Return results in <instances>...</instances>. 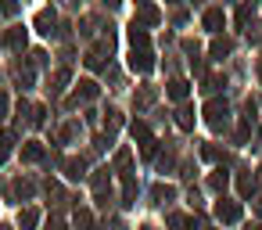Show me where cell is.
I'll list each match as a JSON object with an SVG mask.
<instances>
[{
    "label": "cell",
    "mask_w": 262,
    "mask_h": 230,
    "mask_svg": "<svg viewBox=\"0 0 262 230\" xmlns=\"http://www.w3.org/2000/svg\"><path fill=\"white\" fill-rule=\"evenodd\" d=\"M172 198H176V187H169V183H158V187H155V201L165 205V201H172Z\"/></svg>",
    "instance_id": "obj_21"
},
{
    "label": "cell",
    "mask_w": 262,
    "mask_h": 230,
    "mask_svg": "<svg viewBox=\"0 0 262 230\" xmlns=\"http://www.w3.org/2000/svg\"><path fill=\"white\" fill-rule=\"evenodd\" d=\"M129 69H133V72H151V69H155V54H151L147 47H133V51H129Z\"/></svg>",
    "instance_id": "obj_1"
},
{
    "label": "cell",
    "mask_w": 262,
    "mask_h": 230,
    "mask_svg": "<svg viewBox=\"0 0 262 230\" xmlns=\"http://www.w3.org/2000/svg\"><path fill=\"white\" fill-rule=\"evenodd\" d=\"M8 47H15V51H22V47H26V29H22V26L8 29Z\"/></svg>",
    "instance_id": "obj_16"
},
{
    "label": "cell",
    "mask_w": 262,
    "mask_h": 230,
    "mask_svg": "<svg viewBox=\"0 0 262 230\" xmlns=\"http://www.w3.org/2000/svg\"><path fill=\"white\" fill-rule=\"evenodd\" d=\"M129 133H133V140H140V148H144V144H151V130H147V122H140V119H137V122L129 126Z\"/></svg>",
    "instance_id": "obj_15"
},
{
    "label": "cell",
    "mask_w": 262,
    "mask_h": 230,
    "mask_svg": "<svg viewBox=\"0 0 262 230\" xmlns=\"http://www.w3.org/2000/svg\"><path fill=\"white\" fill-rule=\"evenodd\" d=\"M22 162H43V144H36V140L22 144Z\"/></svg>",
    "instance_id": "obj_10"
},
{
    "label": "cell",
    "mask_w": 262,
    "mask_h": 230,
    "mask_svg": "<svg viewBox=\"0 0 262 230\" xmlns=\"http://www.w3.org/2000/svg\"><path fill=\"white\" fill-rule=\"evenodd\" d=\"M176 122H180V130H194V104H180Z\"/></svg>",
    "instance_id": "obj_13"
},
{
    "label": "cell",
    "mask_w": 262,
    "mask_h": 230,
    "mask_svg": "<svg viewBox=\"0 0 262 230\" xmlns=\"http://www.w3.org/2000/svg\"><path fill=\"white\" fill-rule=\"evenodd\" d=\"M0 230H11V226H0Z\"/></svg>",
    "instance_id": "obj_34"
},
{
    "label": "cell",
    "mask_w": 262,
    "mask_h": 230,
    "mask_svg": "<svg viewBox=\"0 0 262 230\" xmlns=\"http://www.w3.org/2000/svg\"><path fill=\"white\" fill-rule=\"evenodd\" d=\"M69 76H72V72H69V69H58V72H54V79H51V87H47V90H51V94H61V90H65V83H69Z\"/></svg>",
    "instance_id": "obj_17"
},
{
    "label": "cell",
    "mask_w": 262,
    "mask_h": 230,
    "mask_svg": "<svg viewBox=\"0 0 262 230\" xmlns=\"http://www.w3.org/2000/svg\"><path fill=\"white\" fill-rule=\"evenodd\" d=\"M76 230H94V212L90 208H79L76 212Z\"/></svg>",
    "instance_id": "obj_19"
},
{
    "label": "cell",
    "mask_w": 262,
    "mask_h": 230,
    "mask_svg": "<svg viewBox=\"0 0 262 230\" xmlns=\"http://www.w3.org/2000/svg\"><path fill=\"white\" fill-rule=\"evenodd\" d=\"M226 183H230V176H226L223 169H215V173L208 176V187H212V191H226Z\"/></svg>",
    "instance_id": "obj_20"
},
{
    "label": "cell",
    "mask_w": 262,
    "mask_h": 230,
    "mask_svg": "<svg viewBox=\"0 0 262 230\" xmlns=\"http://www.w3.org/2000/svg\"><path fill=\"white\" fill-rule=\"evenodd\" d=\"M119 126H122V115H119L115 108H108V112H104V130H108V137H112Z\"/></svg>",
    "instance_id": "obj_18"
},
{
    "label": "cell",
    "mask_w": 262,
    "mask_h": 230,
    "mask_svg": "<svg viewBox=\"0 0 262 230\" xmlns=\"http://www.w3.org/2000/svg\"><path fill=\"white\" fill-rule=\"evenodd\" d=\"M215 219H223V223H237V219H241V201L219 198V201H215Z\"/></svg>",
    "instance_id": "obj_3"
},
{
    "label": "cell",
    "mask_w": 262,
    "mask_h": 230,
    "mask_svg": "<svg viewBox=\"0 0 262 230\" xmlns=\"http://www.w3.org/2000/svg\"><path fill=\"white\" fill-rule=\"evenodd\" d=\"M223 26H226V15H223L219 8H208V11H205V29H208V33H219Z\"/></svg>",
    "instance_id": "obj_8"
},
{
    "label": "cell",
    "mask_w": 262,
    "mask_h": 230,
    "mask_svg": "<svg viewBox=\"0 0 262 230\" xmlns=\"http://www.w3.org/2000/svg\"><path fill=\"white\" fill-rule=\"evenodd\" d=\"M165 94H169L172 101H180V104H187V94H190V83H187V79H169V87H165Z\"/></svg>",
    "instance_id": "obj_5"
},
{
    "label": "cell",
    "mask_w": 262,
    "mask_h": 230,
    "mask_svg": "<svg viewBox=\"0 0 262 230\" xmlns=\"http://www.w3.org/2000/svg\"><path fill=\"white\" fill-rule=\"evenodd\" d=\"M230 51H233V44H230L226 36H215V40H212V47H208V54H212L215 61H223V58H226Z\"/></svg>",
    "instance_id": "obj_9"
},
{
    "label": "cell",
    "mask_w": 262,
    "mask_h": 230,
    "mask_svg": "<svg viewBox=\"0 0 262 230\" xmlns=\"http://www.w3.org/2000/svg\"><path fill=\"white\" fill-rule=\"evenodd\" d=\"M258 180H262V169H258Z\"/></svg>",
    "instance_id": "obj_35"
},
{
    "label": "cell",
    "mask_w": 262,
    "mask_h": 230,
    "mask_svg": "<svg viewBox=\"0 0 262 230\" xmlns=\"http://www.w3.org/2000/svg\"><path fill=\"white\" fill-rule=\"evenodd\" d=\"M190 4H201V0H190Z\"/></svg>",
    "instance_id": "obj_33"
},
{
    "label": "cell",
    "mask_w": 262,
    "mask_h": 230,
    "mask_svg": "<svg viewBox=\"0 0 262 230\" xmlns=\"http://www.w3.org/2000/svg\"><path fill=\"white\" fill-rule=\"evenodd\" d=\"M122 205H137V183L126 180V191H122Z\"/></svg>",
    "instance_id": "obj_25"
},
{
    "label": "cell",
    "mask_w": 262,
    "mask_h": 230,
    "mask_svg": "<svg viewBox=\"0 0 262 230\" xmlns=\"http://www.w3.org/2000/svg\"><path fill=\"white\" fill-rule=\"evenodd\" d=\"M11 144H15V133H8V130H0V148H4V151H8Z\"/></svg>",
    "instance_id": "obj_28"
},
{
    "label": "cell",
    "mask_w": 262,
    "mask_h": 230,
    "mask_svg": "<svg viewBox=\"0 0 262 230\" xmlns=\"http://www.w3.org/2000/svg\"><path fill=\"white\" fill-rule=\"evenodd\" d=\"M65 176H69V180H83V176H86V162H83V158H69V162H65Z\"/></svg>",
    "instance_id": "obj_11"
},
{
    "label": "cell",
    "mask_w": 262,
    "mask_h": 230,
    "mask_svg": "<svg viewBox=\"0 0 262 230\" xmlns=\"http://www.w3.org/2000/svg\"><path fill=\"white\" fill-rule=\"evenodd\" d=\"M15 194H18V198H29V194H33V183L18 180V183H15Z\"/></svg>",
    "instance_id": "obj_27"
},
{
    "label": "cell",
    "mask_w": 262,
    "mask_h": 230,
    "mask_svg": "<svg viewBox=\"0 0 262 230\" xmlns=\"http://www.w3.org/2000/svg\"><path fill=\"white\" fill-rule=\"evenodd\" d=\"M8 115V94H0V119Z\"/></svg>",
    "instance_id": "obj_29"
},
{
    "label": "cell",
    "mask_w": 262,
    "mask_h": 230,
    "mask_svg": "<svg viewBox=\"0 0 262 230\" xmlns=\"http://www.w3.org/2000/svg\"><path fill=\"white\" fill-rule=\"evenodd\" d=\"M122 4V0H104V8H119Z\"/></svg>",
    "instance_id": "obj_30"
},
{
    "label": "cell",
    "mask_w": 262,
    "mask_h": 230,
    "mask_svg": "<svg viewBox=\"0 0 262 230\" xmlns=\"http://www.w3.org/2000/svg\"><path fill=\"white\" fill-rule=\"evenodd\" d=\"M36 223H40V212L36 208H22L18 212V230H36Z\"/></svg>",
    "instance_id": "obj_12"
},
{
    "label": "cell",
    "mask_w": 262,
    "mask_h": 230,
    "mask_svg": "<svg viewBox=\"0 0 262 230\" xmlns=\"http://www.w3.org/2000/svg\"><path fill=\"white\" fill-rule=\"evenodd\" d=\"M18 15V0H0V18H11Z\"/></svg>",
    "instance_id": "obj_22"
},
{
    "label": "cell",
    "mask_w": 262,
    "mask_h": 230,
    "mask_svg": "<svg viewBox=\"0 0 262 230\" xmlns=\"http://www.w3.org/2000/svg\"><path fill=\"white\" fill-rule=\"evenodd\" d=\"M133 22H137V26H158V22H162V11H158L155 4H144V8L137 11Z\"/></svg>",
    "instance_id": "obj_4"
},
{
    "label": "cell",
    "mask_w": 262,
    "mask_h": 230,
    "mask_svg": "<svg viewBox=\"0 0 262 230\" xmlns=\"http://www.w3.org/2000/svg\"><path fill=\"white\" fill-rule=\"evenodd\" d=\"M94 97H97V83H94V79H79V83H76L72 104H76V101H94Z\"/></svg>",
    "instance_id": "obj_7"
},
{
    "label": "cell",
    "mask_w": 262,
    "mask_h": 230,
    "mask_svg": "<svg viewBox=\"0 0 262 230\" xmlns=\"http://www.w3.org/2000/svg\"><path fill=\"white\" fill-rule=\"evenodd\" d=\"M226 115H230V104L226 101H208L205 104V119L219 130V126H226Z\"/></svg>",
    "instance_id": "obj_2"
},
{
    "label": "cell",
    "mask_w": 262,
    "mask_h": 230,
    "mask_svg": "<svg viewBox=\"0 0 262 230\" xmlns=\"http://www.w3.org/2000/svg\"><path fill=\"white\" fill-rule=\"evenodd\" d=\"M126 36H129V44H133V47H147V29H144V26H137V22L129 26V33H126Z\"/></svg>",
    "instance_id": "obj_14"
},
{
    "label": "cell",
    "mask_w": 262,
    "mask_h": 230,
    "mask_svg": "<svg viewBox=\"0 0 262 230\" xmlns=\"http://www.w3.org/2000/svg\"><path fill=\"white\" fill-rule=\"evenodd\" d=\"M187 226H190V219H187V216H180V212H172V216H169V230H187Z\"/></svg>",
    "instance_id": "obj_26"
},
{
    "label": "cell",
    "mask_w": 262,
    "mask_h": 230,
    "mask_svg": "<svg viewBox=\"0 0 262 230\" xmlns=\"http://www.w3.org/2000/svg\"><path fill=\"white\" fill-rule=\"evenodd\" d=\"M237 187H241V194L248 198V194L255 191V176H248V173H244V176H237Z\"/></svg>",
    "instance_id": "obj_24"
},
{
    "label": "cell",
    "mask_w": 262,
    "mask_h": 230,
    "mask_svg": "<svg viewBox=\"0 0 262 230\" xmlns=\"http://www.w3.org/2000/svg\"><path fill=\"white\" fill-rule=\"evenodd\" d=\"M54 26H58L54 11H47V8H43V11L36 15V33H40V36H51V33H54Z\"/></svg>",
    "instance_id": "obj_6"
},
{
    "label": "cell",
    "mask_w": 262,
    "mask_h": 230,
    "mask_svg": "<svg viewBox=\"0 0 262 230\" xmlns=\"http://www.w3.org/2000/svg\"><path fill=\"white\" fill-rule=\"evenodd\" d=\"M129 162H133V155H129V151L122 148V151L115 155V169H119V173H126V169H129Z\"/></svg>",
    "instance_id": "obj_23"
},
{
    "label": "cell",
    "mask_w": 262,
    "mask_h": 230,
    "mask_svg": "<svg viewBox=\"0 0 262 230\" xmlns=\"http://www.w3.org/2000/svg\"><path fill=\"white\" fill-rule=\"evenodd\" d=\"M248 230H262V226H258V223H251V226H248Z\"/></svg>",
    "instance_id": "obj_32"
},
{
    "label": "cell",
    "mask_w": 262,
    "mask_h": 230,
    "mask_svg": "<svg viewBox=\"0 0 262 230\" xmlns=\"http://www.w3.org/2000/svg\"><path fill=\"white\" fill-rule=\"evenodd\" d=\"M4 158H8V151H4V148H0V165H4Z\"/></svg>",
    "instance_id": "obj_31"
}]
</instances>
